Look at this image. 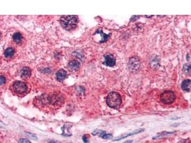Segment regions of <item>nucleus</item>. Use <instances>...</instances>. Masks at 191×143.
Here are the masks:
<instances>
[{
	"mask_svg": "<svg viewBox=\"0 0 191 143\" xmlns=\"http://www.w3.org/2000/svg\"><path fill=\"white\" fill-rule=\"evenodd\" d=\"M49 143H61L60 142L58 141H56V140H51L49 141Z\"/></svg>",
	"mask_w": 191,
	"mask_h": 143,
	"instance_id": "obj_23",
	"label": "nucleus"
},
{
	"mask_svg": "<svg viewBox=\"0 0 191 143\" xmlns=\"http://www.w3.org/2000/svg\"><path fill=\"white\" fill-rule=\"evenodd\" d=\"M183 71L186 74H190L191 72V64L190 63L184 64L183 67Z\"/></svg>",
	"mask_w": 191,
	"mask_h": 143,
	"instance_id": "obj_16",
	"label": "nucleus"
},
{
	"mask_svg": "<svg viewBox=\"0 0 191 143\" xmlns=\"http://www.w3.org/2000/svg\"><path fill=\"white\" fill-rule=\"evenodd\" d=\"M56 79L58 81H61L65 79V78L67 77L66 71L64 69H60L59 71H57L56 73Z\"/></svg>",
	"mask_w": 191,
	"mask_h": 143,
	"instance_id": "obj_10",
	"label": "nucleus"
},
{
	"mask_svg": "<svg viewBox=\"0 0 191 143\" xmlns=\"http://www.w3.org/2000/svg\"><path fill=\"white\" fill-rule=\"evenodd\" d=\"M144 131V129H137V130H134V131L131 132V133L128 134H123V135H121L120 137H118V138H116L114 140H113V141H119V140H121L122 139L125 138L130 137V136H131V135H134V134H138L140 133L141 132H143Z\"/></svg>",
	"mask_w": 191,
	"mask_h": 143,
	"instance_id": "obj_7",
	"label": "nucleus"
},
{
	"mask_svg": "<svg viewBox=\"0 0 191 143\" xmlns=\"http://www.w3.org/2000/svg\"><path fill=\"white\" fill-rule=\"evenodd\" d=\"M176 131H173V132H167V131H164L162 132V133H160L159 135H156L155 137H154L152 138V139H156L160 138H162V137H164L166 135H168L170 134H173L176 133Z\"/></svg>",
	"mask_w": 191,
	"mask_h": 143,
	"instance_id": "obj_15",
	"label": "nucleus"
},
{
	"mask_svg": "<svg viewBox=\"0 0 191 143\" xmlns=\"http://www.w3.org/2000/svg\"><path fill=\"white\" fill-rule=\"evenodd\" d=\"M191 87V81L190 79L184 80L181 84V88L183 91L190 92Z\"/></svg>",
	"mask_w": 191,
	"mask_h": 143,
	"instance_id": "obj_8",
	"label": "nucleus"
},
{
	"mask_svg": "<svg viewBox=\"0 0 191 143\" xmlns=\"http://www.w3.org/2000/svg\"><path fill=\"white\" fill-rule=\"evenodd\" d=\"M5 78L4 76H0V86L5 83Z\"/></svg>",
	"mask_w": 191,
	"mask_h": 143,
	"instance_id": "obj_19",
	"label": "nucleus"
},
{
	"mask_svg": "<svg viewBox=\"0 0 191 143\" xmlns=\"http://www.w3.org/2000/svg\"><path fill=\"white\" fill-rule=\"evenodd\" d=\"M19 143H32L29 140L26 138H21L18 141Z\"/></svg>",
	"mask_w": 191,
	"mask_h": 143,
	"instance_id": "obj_18",
	"label": "nucleus"
},
{
	"mask_svg": "<svg viewBox=\"0 0 191 143\" xmlns=\"http://www.w3.org/2000/svg\"><path fill=\"white\" fill-rule=\"evenodd\" d=\"M82 140L83 142L85 143H88V137H87V134H84L82 137Z\"/></svg>",
	"mask_w": 191,
	"mask_h": 143,
	"instance_id": "obj_20",
	"label": "nucleus"
},
{
	"mask_svg": "<svg viewBox=\"0 0 191 143\" xmlns=\"http://www.w3.org/2000/svg\"><path fill=\"white\" fill-rule=\"evenodd\" d=\"M31 76V71L27 67H25L22 70L21 77L23 79H26Z\"/></svg>",
	"mask_w": 191,
	"mask_h": 143,
	"instance_id": "obj_12",
	"label": "nucleus"
},
{
	"mask_svg": "<svg viewBox=\"0 0 191 143\" xmlns=\"http://www.w3.org/2000/svg\"><path fill=\"white\" fill-rule=\"evenodd\" d=\"M14 90L15 92L17 94L25 93L27 90V87L26 84L25 83L21 81H16L13 85Z\"/></svg>",
	"mask_w": 191,
	"mask_h": 143,
	"instance_id": "obj_4",
	"label": "nucleus"
},
{
	"mask_svg": "<svg viewBox=\"0 0 191 143\" xmlns=\"http://www.w3.org/2000/svg\"><path fill=\"white\" fill-rule=\"evenodd\" d=\"M178 143H191V141L189 139H185L181 140Z\"/></svg>",
	"mask_w": 191,
	"mask_h": 143,
	"instance_id": "obj_21",
	"label": "nucleus"
},
{
	"mask_svg": "<svg viewBox=\"0 0 191 143\" xmlns=\"http://www.w3.org/2000/svg\"><path fill=\"white\" fill-rule=\"evenodd\" d=\"M113 137V135L110 134H105L103 135L102 138L104 139H109Z\"/></svg>",
	"mask_w": 191,
	"mask_h": 143,
	"instance_id": "obj_17",
	"label": "nucleus"
},
{
	"mask_svg": "<svg viewBox=\"0 0 191 143\" xmlns=\"http://www.w3.org/2000/svg\"><path fill=\"white\" fill-rule=\"evenodd\" d=\"M106 103L110 108L118 109L121 104V97L118 93L112 92L107 97Z\"/></svg>",
	"mask_w": 191,
	"mask_h": 143,
	"instance_id": "obj_2",
	"label": "nucleus"
},
{
	"mask_svg": "<svg viewBox=\"0 0 191 143\" xmlns=\"http://www.w3.org/2000/svg\"><path fill=\"white\" fill-rule=\"evenodd\" d=\"M132 142H133L132 140H127V141H125L122 143H132Z\"/></svg>",
	"mask_w": 191,
	"mask_h": 143,
	"instance_id": "obj_24",
	"label": "nucleus"
},
{
	"mask_svg": "<svg viewBox=\"0 0 191 143\" xmlns=\"http://www.w3.org/2000/svg\"><path fill=\"white\" fill-rule=\"evenodd\" d=\"M129 67L130 69H132V71L138 70L139 68L140 67V61L138 58L136 57H133L132 58H131V60L129 61Z\"/></svg>",
	"mask_w": 191,
	"mask_h": 143,
	"instance_id": "obj_6",
	"label": "nucleus"
},
{
	"mask_svg": "<svg viewBox=\"0 0 191 143\" xmlns=\"http://www.w3.org/2000/svg\"><path fill=\"white\" fill-rule=\"evenodd\" d=\"M152 16H153V15H151V16L145 15V17H148V18H151V17H152Z\"/></svg>",
	"mask_w": 191,
	"mask_h": 143,
	"instance_id": "obj_25",
	"label": "nucleus"
},
{
	"mask_svg": "<svg viewBox=\"0 0 191 143\" xmlns=\"http://www.w3.org/2000/svg\"><path fill=\"white\" fill-rule=\"evenodd\" d=\"M80 62L77 60H72L68 64V67L71 70L73 71H76L80 68Z\"/></svg>",
	"mask_w": 191,
	"mask_h": 143,
	"instance_id": "obj_9",
	"label": "nucleus"
},
{
	"mask_svg": "<svg viewBox=\"0 0 191 143\" xmlns=\"http://www.w3.org/2000/svg\"><path fill=\"white\" fill-rule=\"evenodd\" d=\"M13 39H14L15 42L17 43H19L21 42L22 40V36L19 32H16L13 36Z\"/></svg>",
	"mask_w": 191,
	"mask_h": 143,
	"instance_id": "obj_13",
	"label": "nucleus"
},
{
	"mask_svg": "<svg viewBox=\"0 0 191 143\" xmlns=\"http://www.w3.org/2000/svg\"><path fill=\"white\" fill-rule=\"evenodd\" d=\"M176 99V95L171 90L164 91L160 96V100L164 104H169L173 103Z\"/></svg>",
	"mask_w": 191,
	"mask_h": 143,
	"instance_id": "obj_3",
	"label": "nucleus"
},
{
	"mask_svg": "<svg viewBox=\"0 0 191 143\" xmlns=\"http://www.w3.org/2000/svg\"><path fill=\"white\" fill-rule=\"evenodd\" d=\"M60 22L63 28L70 31L76 27L78 20L75 15L63 16L61 18Z\"/></svg>",
	"mask_w": 191,
	"mask_h": 143,
	"instance_id": "obj_1",
	"label": "nucleus"
},
{
	"mask_svg": "<svg viewBox=\"0 0 191 143\" xmlns=\"http://www.w3.org/2000/svg\"><path fill=\"white\" fill-rule=\"evenodd\" d=\"M28 137H31L33 139H34V140H36V139H37V138H36V135H34V134H32L29 133H28Z\"/></svg>",
	"mask_w": 191,
	"mask_h": 143,
	"instance_id": "obj_22",
	"label": "nucleus"
},
{
	"mask_svg": "<svg viewBox=\"0 0 191 143\" xmlns=\"http://www.w3.org/2000/svg\"><path fill=\"white\" fill-rule=\"evenodd\" d=\"M104 61L103 64L107 66L113 67L116 64V59L113 54H108L104 55Z\"/></svg>",
	"mask_w": 191,
	"mask_h": 143,
	"instance_id": "obj_5",
	"label": "nucleus"
},
{
	"mask_svg": "<svg viewBox=\"0 0 191 143\" xmlns=\"http://www.w3.org/2000/svg\"><path fill=\"white\" fill-rule=\"evenodd\" d=\"M14 54V50L12 48H8L6 49L5 52V56L6 57H10Z\"/></svg>",
	"mask_w": 191,
	"mask_h": 143,
	"instance_id": "obj_14",
	"label": "nucleus"
},
{
	"mask_svg": "<svg viewBox=\"0 0 191 143\" xmlns=\"http://www.w3.org/2000/svg\"><path fill=\"white\" fill-rule=\"evenodd\" d=\"M97 33H100L101 36V41L100 42L101 43H103L106 42L107 41V40L109 39V38L110 37V36H111V34H110V35H107L106 33H103V32H102V30L101 29H98V30L95 32V34H97Z\"/></svg>",
	"mask_w": 191,
	"mask_h": 143,
	"instance_id": "obj_11",
	"label": "nucleus"
},
{
	"mask_svg": "<svg viewBox=\"0 0 191 143\" xmlns=\"http://www.w3.org/2000/svg\"><path fill=\"white\" fill-rule=\"evenodd\" d=\"M1 33H0V39H1Z\"/></svg>",
	"mask_w": 191,
	"mask_h": 143,
	"instance_id": "obj_26",
	"label": "nucleus"
}]
</instances>
